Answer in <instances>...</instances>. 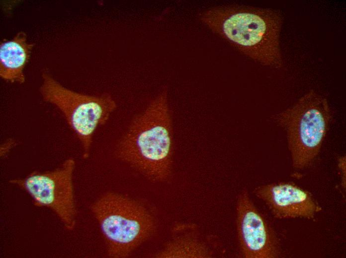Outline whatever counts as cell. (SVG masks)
Wrapping results in <instances>:
<instances>
[{"mask_svg":"<svg viewBox=\"0 0 346 258\" xmlns=\"http://www.w3.org/2000/svg\"><path fill=\"white\" fill-rule=\"evenodd\" d=\"M345 157H342L339 160V167L342 176V186L345 189L346 186V159Z\"/></svg>","mask_w":346,"mask_h":258,"instance_id":"obj_12","label":"cell"},{"mask_svg":"<svg viewBox=\"0 0 346 258\" xmlns=\"http://www.w3.org/2000/svg\"><path fill=\"white\" fill-rule=\"evenodd\" d=\"M199 19L241 53L263 65H283L280 46L283 17L276 10L240 4L212 6Z\"/></svg>","mask_w":346,"mask_h":258,"instance_id":"obj_1","label":"cell"},{"mask_svg":"<svg viewBox=\"0 0 346 258\" xmlns=\"http://www.w3.org/2000/svg\"><path fill=\"white\" fill-rule=\"evenodd\" d=\"M16 144V141L12 139H9L5 141L0 147V156H4Z\"/></svg>","mask_w":346,"mask_h":258,"instance_id":"obj_11","label":"cell"},{"mask_svg":"<svg viewBox=\"0 0 346 258\" xmlns=\"http://www.w3.org/2000/svg\"><path fill=\"white\" fill-rule=\"evenodd\" d=\"M333 117L327 99L311 90L275 120L286 131L293 168L303 170L318 155Z\"/></svg>","mask_w":346,"mask_h":258,"instance_id":"obj_4","label":"cell"},{"mask_svg":"<svg viewBox=\"0 0 346 258\" xmlns=\"http://www.w3.org/2000/svg\"><path fill=\"white\" fill-rule=\"evenodd\" d=\"M255 194L278 219H313L322 210L308 191L290 183H275L256 188Z\"/></svg>","mask_w":346,"mask_h":258,"instance_id":"obj_8","label":"cell"},{"mask_svg":"<svg viewBox=\"0 0 346 258\" xmlns=\"http://www.w3.org/2000/svg\"><path fill=\"white\" fill-rule=\"evenodd\" d=\"M172 240L154 257L160 258H206L212 256L207 245L200 239L196 225L179 224L173 230Z\"/></svg>","mask_w":346,"mask_h":258,"instance_id":"obj_9","label":"cell"},{"mask_svg":"<svg viewBox=\"0 0 346 258\" xmlns=\"http://www.w3.org/2000/svg\"><path fill=\"white\" fill-rule=\"evenodd\" d=\"M33 44L27 41L26 34L18 32L11 40L0 44V76L5 81L20 84L25 81L23 69L29 59Z\"/></svg>","mask_w":346,"mask_h":258,"instance_id":"obj_10","label":"cell"},{"mask_svg":"<svg viewBox=\"0 0 346 258\" xmlns=\"http://www.w3.org/2000/svg\"><path fill=\"white\" fill-rule=\"evenodd\" d=\"M171 121L165 89L134 120L119 144L118 157L151 181L166 180L172 168Z\"/></svg>","mask_w":346,"mask_h":258,"instance_id":"obj_2","label":"cell"},{"mask_svg":"<svg viewBox=\"0 0 346 258\" xmlns=\"http://www.w3.org/2000/svg\"><path fill=\"white\" fill-rule=\"evenodd\" d=\"M75 165L74 159L69 158L52 171H34L9 182L28 194L35 206L52 210L66 229L71 231L76 217L72 182Z\"/></svg>","mask_w":346,"mask_h":258,"instance_id":"obj_6","label":"cell"},{"mask_svg":"<svg viewBox=\"0 0 346 258\" xmlns=\"http://www.w3.org/2000/svg\"><path fill=\"white\" fill-rule=\"evenodd\" d=\"M42 76L40 91L43 99L63 113L82 145L84 157L87 158L93 133L98 126L107 122L116 109L115 101L108 94L91 96L72 91L46 72Z\"/></svg>","mask_w":346,"mask_h":258,"instance_id":"obj_5","label":"cell"},{"mask_svg":"<svg viewBox=\"0 0 346 258\" xmlns=\"http://www.w3.org/2000/svg\"><path fill=\"white\" fill-rule=\"evenodd\" d=\"M107 244L110 257H128L151 236L153 218L141 204L114 193H107L91 206Z\"/></svg>","mask_w":346,"mask_h":258,"instance_id":"obj_3","label":"cell"},{"mask_svg":"<svg viewBox=\"0 0 346 258\" xmlns=\"http://www.w3.org/2000/svg\"><path fill=\"white\" fill-rule=\"evenodd\" d=\"M236 223L238 240L246 258H275L280 246L275 233L256 207L246 189L238 194Z\"/></svg>","mask_w":346,"mask_h":258,"instance_id":"obj_7","label":"cell"}]
</instances>
